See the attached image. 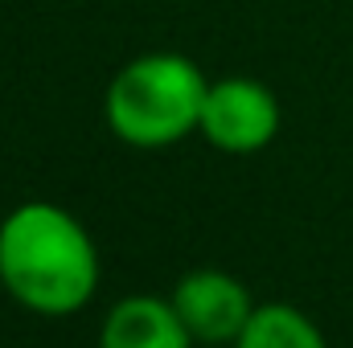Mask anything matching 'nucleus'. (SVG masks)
<instances>
[{"label":"nucleus","instance_id":"f257e3e1","mask_svg":"<svg viewBox=\"0 0 353 348\" xmlns=\"http://www.w3.org/2000/svg\"><path fill=\"white\" fill-rule=\"evenodd\" d=\"M0 287L37 316H74L99 291L94 238L54 201L17 205L0 221Z\"/></svg>","mask_w":353,"mask_h":348},{"label":"nucleus","instance_id":"f03ea898","mask_svg":"<svg viewBox=\"0 0 353 348\" xmlns=\"http://www.w3.org/2000/svg\"><path fill=\"white\" fill-rule=\"evenodd\" d=\"M205 90V74L185 54H144L111 78L103 115L123 144L169 148L201 127Z\"/></svg>","mask_w":353,"mask_h":348},{"label":"nucleus","instance_id":"7ed1b4c3","mask_svg":"<svg viewBox=\"0 0 353 348\" xmlns=\"http://www.w3.org/2000/svg\"><path fill=\"white\" fill-rule=\"evenodd\" d=\"M197 131L226 156L263 152L279 131V102L255 78H218L205 90Z\"/></svg>","mask_w":353,"mask_h":348},{"label":"nucleus","instance_id":"20e7f679","mask_svg":"<svg viewBox=\"0 0 353 348\" xmlns=\"http://www.w3.org/2000/svg\"><path fill=\"white\" fill-rule=\"evenodd\" d=\"M169 299L197 345H234L255 316L247 283L226 270H214V266L189 270L173 287Z\"/></svg>","mask_w":353,"mask_h":348},{"label":"nucleus","instance_id":"39448f33","mask_svg":"<svg viewBox=\"0 0 353 348\" xmlns=\"http://www.w3.org/2000/svg\"><path fill=\"white\" fill-rule=\"evenodd\" d=\"M185 320L176 316L173 299L161 295H128L119 299L103 328H99V348H193Z\"/></svg>","mask_w":353,"mask_h":348},{"label":"nucleus","instance_id":"423d86ee","mask_svg":"<svg viewBox=\"0 0 353 348\" xmlns=\"http://www.w3.org/2000/svg\"><path fill=\"white\" fill-rule=\"evenodd\" d=\"M234 348H329V340L316 328V320L304 316L300 307L263 303V307H255L251 324L243 328Z\"/></svg>","mask_w":353,"mask_h":348}]
</instances>
